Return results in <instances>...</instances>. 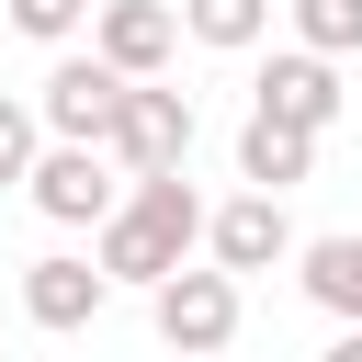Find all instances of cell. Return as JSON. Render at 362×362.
<instances>
[{"label":"cell","mask_w":362,"mask_h":362,"mask_svg":"<svg viewBox=\"0 0 362 362\" xmlns=\"http://www.w3.org/2000/svg\"><path fill=\"white\" fill-rule=\"evenodd\" d=\"M204 226H215V204H204L181 170H136V181H124V204L90 226V249H102V272H113V283L158 294V283L204 249Z\"/></svg>","instance_id":"obj_1"},{"label":"cell","mask_w":362,"mask_h":362,"mask_svg":"<svg viewBox=\"0 0 362 362\" xmlns=\"http://www.w3.org/2000/svg\"><path fill=\"white\" fill-rule=\"evenodd\" d=\"M11 11V34H34V45H68L79 23H90V0H0Z\"/></svg>","instance_id":"obj_15"},{"label":"cell","mask_w":362,"mask_h":362,"mask_svg":"<svg viewBox=\"0 0 362 362\" xmlns=\"http://www.w3.org/2000/svg\"><path fill=\"white\" fill-rule=\"evenodd\" d=\"M305 170H317V124H294V113L249 102V124H238V181H260V192H294Z\"/></svg>","instance_id":"obj_10"},{"label":"cell","mask_w":362,"mask_h":362,"mask_svg":"<svg viewBox=\"0 0 362 362\" xmlns=\"http://www.w3.org/2000/svg\"><path fill=\"white\" fill-rule=\"evenodd\" d=\"M204 249L226 260V272H272V260H294V215H283V192H238V204H215V226H204Z\"/></svg>","instance_id":"obj_7"},{"label":"cell","mask_w":362,"mask_h":362,"mask_svg":"<svg viewBox=\"0 0 362 362\" xmlns=\"http://www.w3.org/2000/svg\"><path fill=\"white\" fill-rule=\"evenodd\" d=\"M260 102H272V113H294V124H317V136H328V124H339V57H328V45H305V34H294V45H283V57H272V68H260Z\"/></svg>","instance_id":"obj_9"},{"label":"cell","mask_w":362,"mask_h":362,"mask_svg":"<svg viewBox=\"0 0 362 362\" xmlns=\"http://www.w3.org/2000/svg\"><path fill=\"white\" fill-rule=\"evenodd\" d=\"M124 90H136V68H113V57L90 45V57H57L34 102H45V136H113Z\"/></svg>","instance_id":"obj_4"},{"label":"cell","mask_w":362,"mask_h":362,"mask_svg":"<svg viewBox=\"0 0 362 362\" xmlns=\"http://www.w3.org/2000/svg\"><path fill=\"white\" fill-rule=\"evenodd\" d=\"M181 34H192V23H181L170 0H102V34H90V45H102L113 68H136V79H158V68L181 57Z\"/></svg>","instance_id":"obj_8"},{"label":"cell","mask_w":362,"mask_h":362,"mask_svg":"<svg viewBox=\"0 0 362 362\" xmlns=\"http://www.w3.org/2000/svg\"><path fill=\"white\" fill-rule=\"evenodd\" d=\"M294 283H305L339 328H362V238H305V249H294Z\"/></svg>","instance_id":"obj_11"},{"label":"cell","mask_w":362,"mask_h":362,"mask_svg":"<svg viewBox=\"0 0 362 362\" xmlns=\"http://www.w3.org/2000/svg\"><path fill=\"white\" fill-rule=\"evenodd\" d=\"M181 23H192V45L238 57V45H260V34H272V0H181Z\"/></svg>","instance_id":"obj_12"},{"label":"cell","mask_w":362,"mask_h":362,"mask_svg":"<svg viewBox=\"0 0 362 362\" xmlns=\"http://www.w3.org/2000/svg\"><path fill=\"white\" fill-rule=\"evenodd\" d=\"M113 181H124V158H113L102 136H57V147L34 158V181H23V192H34V215H57V226H102V215L124 204Z\"/></svg>","instance_id":"obj_2"},{"label":"cell","mask_w":362,"mask_h":362,"mask_svg":"<svg viewBox=\"0 0 362 362\" xmlns=\"http://www.w3.org/2000/svg\"><path fill=\"white\" fill-rule=\"evenodd\" d=\"M34 158H45V102L0 90V181H34Z\"/></svg>","instance_id":"obj_13"},{"label":"cell","mask_w":362,"mask_h":362,"mask_svg":"<svg viewBox=\"0 0 362 362\" xmlns=\"http://www.w3.org/2000/svg\"><path fill=\"white\" fill-rule=\"evenodd\" d=\"M147 328H158L170 351H226V339H238V272H226V260H215V272L181 260V272L147 294Z\"/></svg>","instance_id":"obj_3"},{"label":"cell","mask_w":362,"mask_h":362,"mask_svg":"<svg viewBox=\"0 0 362 362\" xmlns=\"http://www.w3.org/2000/svg\"><path fill=\"white\" fill-rule=\"evenodd\" d=\"M102 147L124 158V181H136V170H181V158H192V90H158V79H136Z\"/></svg>","instance_id":"obj_5"},{"label":"cell","mask_w":362,"mask_h":362,"mask_svg":"<svg viewBox=\"0 0 362 362\" xmlns=\"http://www.w3.org/2000/svg\"><path fill=\"white\" fill-rule=\"evenodd\" d=\"M102 294H113L102 249H90V260H79V249H45V260L23 272V317H34V328H57V339H68V328H90V317H102Z\"/></svg>","instance_id":"obj_6"},{"label":"cell","mask_w":362,"mask_h":362,"mask_svg":"<svg viewBox=\"0 0 362 362\" xmlns=\"http://www.w3.org/2000/svg\"><path fill=\"white\" fill-rule=\"evenodd\" d=\"M294 34L328 57H362V0H294Z\"/></svg>","instance_id":"obj_14"}]
</instances>
